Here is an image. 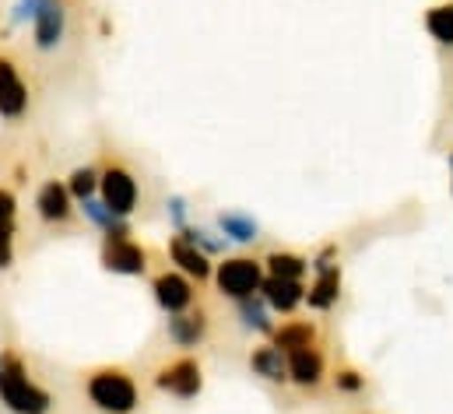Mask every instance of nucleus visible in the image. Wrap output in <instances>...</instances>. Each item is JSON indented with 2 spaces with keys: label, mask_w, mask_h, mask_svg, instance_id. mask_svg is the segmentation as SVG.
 <instances>
[{
  "label": "nucleus",
  "mask_w": 453,
  "mask_h": 414,
  "mask_svg": "<svg viewBox=\"0 0 453 414\" xmlns=\"http://www.w3.org/2000/svg\"><path fill=\"white\" fill-rule=\"evenodd\" d=\"M0 404L11 414H50L53 394L28 376L18 351H0Z\"/></svg>",
  "instance_id": "nucleus-1"
},
{
  "label": "nucleus",
  "mask_w": 453,
  "mask_h": 414,
  "mask_svg": "<svg viewBox=\"0 0 453 414\" xmlns=\"http://www.w3.org/2000/svg\"><path fill=\"white\" fill-rule=\"evenodd\" d=\"M85 397L106 414H134L141 404L137 380L119 369V365H103L85 376Z\"/></svg>",
  "instance_id": "nucleus-2"
},
{
  "label": "nucleus",
  "mask_w": 453,
  "mask_h": 414,
  "mask_svg": "<svg viewBox=\"0 0 453 414\" xmlns=\"http://www.w3.org/2000/svg\"><path fill=\"white\" fill-rule=\"evenodd\" d=\"M264 274H267L264 260H257V257H222V264H215L211 281H215L222 299L239 303V299H250L260 292Z\"/></svg>",
  "instance_id": "nucleus-3"
},
{
  "label": "nucleus",
  "mask_w": 453,
  "mask_h": 414,
  "mask_svg": "<svg viewBox=\"0 0 453 414\" xmlns=\"http://www.w3.org/2000/svg\"><path fill=\"white\" fill-rule=\"evenodd\" d=\"M155 390L176 401H197L204 390V369L194 355H180L155 369Z\"/></svg>",
  "instance_id": "nucleus-4"
},
{
  "label": "nucleus",
  "mask_w": 453,
  "mask_h": 414,
  "mask_svg": "<svg viewBox=\"0 0 453 414\" xmlns=\"http://www.w3.org/2000/svg\"><path fill=\"white\" fill-rule=\"evenodd\" d=\"M99 201L116 211L119 218H130L137 204H141V187L134 180V172L123 165V162H106L99 169Z\"/></svg>",
  "instance_id": "nucleus-5"
},
{
  "label": "nucleus",
  "mask_w": 453,
  "mask_h": 414,
  "mask_svg": "<svg viewBox=\"0 0 453 414\" xmlns=\"http://www.w3.org/2000/svg\"><path fill=\"white\" fill-rule=\"evenodd\" d=\"M151 299L165 316H176V312H187L197 306V285L187 274H180L176 267L173 271H158L151 278Z\"/></svg>",
  "instance_id": "nucleus-6"
},
{
  "label": "nucleus",
  "mask_w": 453,
  "mask_h": 414,
  "mask_svg": "<svg viewBox=\"0 0 453 414\" xmlns=\"http://www.w3.org/2000/svg\"><path fill=\"white\" fill-rule=\"evenodd\" d=\"M148 260H151L148 249L134 239H103L99 264H103V271H110L116 278H144Z\"/></svg>",
  "instance_id": "nucleus-7"
},
{
  "label": "nucleus",
  "mask_w": 453,
  "mask_h": 414,
  "mask_svg": "<svg viewBox=\"0 0 453 414\" xmlns=\"http://www.w3.org/2000/svg\"><path fill=\"white\" fill-rule=\"evenodd\" d=\"M35 214H39L42 225H53V228H64V225L74 221L78 201L71 197V190H67L64 180H46L35 190Z\"/></svg>",
  "instance_id": "nucleus-8"
},
{
  "label": "nucleus",
  "mask_w": 453,
  "mask_h": 414,
  "mask_svg": "<svg viewBox=\"0 0 453 414\" xmlns=\"http://www.w3.org/2000/svg\"><path fill=\"white\" fill-rule=\"evenodd\" d=\"M67 39V4L64 0H42L32 18V42L42 53L60 50Z\"/></svg>",
  "instance_id": "nucleus-9"
},
{
  "label": "nucleus",
  "mask_w": 453,
  "mask_h": 414,
  "mask_svg": "<svg viewBox=\"0 0 453 414\" xmlns=\"http://www.w3.org/2000/svg\"><path fill=\"white\" fill-rule=\"evenodd\" d=\"M28 112V85L11 57H0V119L14 123Z\"/></svg>",
  "instance_id": "nucleus-10"
},
{
  "label": "nucleus",
  "mask_w": 453,
  "mask_h": 414,
  "mask_svg": "<svg viewBox=\"0 0 453 414\" xmlns=\"http://www.w3.org/2000/svg\"><path fill=\"white\" fill-rule=\"evenodd\" d=\"M208 334H211V316L204 310H187L165 319V337H169V344H176V348H183V351L201 348V344L208 341Z\"/></svg>",
  "instance_id": "nucleus-11"
},
{
  "label": "nucleus",
  "mask_w": 453,
  "mask_h": 414,
  "mask_svg": "<svg viewBox=\"0 0 453 414\" xmlns=\"http://www.w3.org/2000/svg\"><path fill=\"white\" fill-rule=\"evenodd\" d=\"M169 260L176 264V271L180 274H187L194 285H204V281H211V274H215V264H211V257L208 253H201L194 242H187L183 235H169Z\"/></svg>",
  "instance_id": "nucleus-12"
},
{
  "label": "nucleus",
  "mask_w": 453,
  "mask_h": 414,
  "mask_svg": "<svg viewBox=\"0 0 453 414\" xmlns=\"http://www.w3.org/2000/svg\"><path fill=\"white\" fill-rule=\"evenodd\" d=\"M324 380H327V358L317 344L288 355V383H296L299 390H317Z\"/></svg>",
  "instance_id": "nucleus-13"
},
{
  "label": "nucleus",
  "mask_w": 453,
  "mask_h": 414,
  "mask_svg": "<svg viewBox=\"0 0 453 414\" xmlns=\"http://www.w3.org/2000/svg\"><path fill=\"white\" fill-rule=\"evenodd\" d=\"M260 299L267 303V310L274 312V316H292V312L306 303V281H285V278L264 274Z\"/></svg>",
  "instance_id": "nucleus-14"
},
{
  "label": "nucleus",
  "mask_w": 453,
  "mask_h": 414,
  "mask_svg": "<svg viewBox=\"0 0 453 414\" xmlns=\"http://www.w3.org/2000/svg\"><path fill=\"white\" fill-rule=\"evenodd\" d=\"M250 372L264 383H274V387H285L288 383V355L278 351L271 341L267 344H257L250 351Z\"/></svg>",
  "instance_id": "nucleus-15"
},
{
  "label": "nucleus",
  "mask_w": 453,
  "mask_h": 414,
  "mask_svg": "<svg viewBox=\"0 0 453 414\" xmlns=\"http://www.w3.org/2000/svg\"><path fill=\"white\" fill-rule=\"evenodd\" d=\"M341 285H344L341 264L338 267H327V271H313V281L306 288V306L313 312H331L341 299Z\"/></svg>",
  "instance_id": "nucleus-16"
},
{
  "label": "nucleus",
  "mask_w": 453,
  "mask_h": 414,
  "mask_svg": "<svg viewBox=\"0 0 453 414\" xmlns=\"http://www.w3.org/2000/svg\"><path fill=\"white\" fill-rule=\"evenodd\" d=\"M215 228L226 235L228 242H235V246H253V242L260 239V221H257L253 214L239 211V207L219 211V218H215Z\"/></svg>",
  "instance_id": "nucleus-17"
},
{
  "label": "nucleus",
  "mask_w": 453,
  "mask_h": 414,
  "mask_svg": "<svg viewBox=\"0 0 453 414\" xmlns=\"http://www.w3.org/2000/svg\"><path fill=\"white\" fill-rule=\"evenodd\" d=\"M78 211H81V214H85V218H88V221H92V225H96V228H99L106 239H130V235H134L130 221H127V218H119L116 211H110V207L103 204L99 197L81 201V204H78Z\"/></svg>",
  "instance_id": "nucleus-18"
},
{
  "label": "nucleus",
  "mask_w": 453,
  "mask_h": 414,
  "mask_svg": "<svg viewBox=\"0 0 453 414\" xmlns=\"http://www.w3.org/2000/svg\"><path fill=\"white\" fill-rule=\"evenodd\" d=\"M271 344L285 355H292L299 348H310V344H317V323L313 319H285L281 326H274Z\"/></svg>",
  "instance_id": "nucleus-19"
},
{
  "label": "nucleus",
  "mask_w": 453,
  "mask_h": 414,
  "mask_svg": "<svg viewBox=\"0 0 453 414\" xmlns=\"http://www.w3.org/2000/svg\"><path fill=\"white\" fill-rule=\"evenodd\" d=\"M235 316H239V323H242V330H250V334H260V337H271L274 334V312L267 310V303L260 299V292L257 295H250V299H239L235 303Z\"/></svg>",
  "instance_id": "nucleus-20"
},
{
  "label": "nucleus",
  "mask_w": 453,
  "mask_h": 414,
  "mask_svg": "<svg viewBox=\"0 0 453 414\" xmlns=\"http://www.w3.org/2000/svg\"><path fill=\"white\" fill-rule=\"evenodd\" d=\"M264 271L271 278H285V281H306L310 274V260L303 253H292V249H271L264 257Z\"/></svg>",
  "instance_id": "nucleus-21"
},
{
  "label": "nucleus",
  "mask_w": 453,
  "mask_h": 414,
  "mask_svg": "<svg viewBox=\"0 0 453 414\" xmlns=\"http://www.w3.org/2000/svg\"><path fill=\"white\" fill-rule=\"evenodd\" d=\"M176 235H183L187 242H194V246H197L201 253H208L211 260H215V257H228V246H232V242H228V239L222 235V232H219V228H208V225H194V221H190L183 232H176Z\"/></svg>",
  "instance_id": "nucleus-22"
},
{
  "label": "nucleus",
  "mask_w": 453,
  "mask_h": 414,
  "mask_svg": "<svg viewBox=\"0 0 453 414\" xmlns=\"http://www.w3.org/2000/svg\"><path fill=\"white\" fill-rule=\"evenodd\" d=\"M426 32L433 42L453 50V0H443V4H433L426 11Z\"/></svg>",
  "instance_id": "nucleus-23"
},
{
  "label": "nucleus",
  "mask_w": 453,
  "mask_h": 414,
  "mask_svg": "<svg viewBox=\"0 0 453 414\" xmlns=\"http://www.w3.org/2000/svg\"><path fill=\"white\" fill-rule=\"evenodd\" d=\"M67 183V190H71V197L81 204V201H88V197H99V169L96 165H78V169H71V176L64 180Z\"/></svg>",
  "instance_id": "nucleus-24"
},
{
  "label": "nucleus",
  "mask_w": 453,
  "mask_h": 414,
  "mask_svg": "<svg viewBox=\"0 0 453 414\" xmlns=\"http://www.w3.org/2000/svg\"><path fill=\"white\" fill-rule=\"evenodd\" d=\"M331 383H334L338 394H348V397H355V394L365 390V376H362L358 369H351V365H341L338 372L331 376Z\"/></svg>",
  "instance_id": "nucleus-25"
},
{
  "label": "nucleus",
  "mask_w": 453,
  "mask_h": 414,
  "mask_svg": "<svg viewBox=\"0 0 453 414\" xmlns=\"http://www.w3.org/2000/svg\"><path fill=\"white\" fill-rule=\"evenodd\" d=\"M165 218H169V225H173L176 232H183V228L190 225V201L180 197V194H173V197L165 201Z\"/></svg>",
  "instance_id": "nucleus-26"
},
{
  "label": "nucleus",
  "mask_w": 453,
  "mask_h": 414,
  "mask_svg": "<svg viewBox=\"0 0 453 414\" xmlns=\"http://www.w3.org/2000/svg\"><path fill=\"white\" fill-rule=\"evenodd\" d=\"M14 221H0V271L14 264Z\"/></svg>",
  "instance_id": "nucleus-27"
},
{
  "label": "nucleus",
  "mask_w": 453,
  "mask_h": 414,
  "mask_svg": "<svg viewBox=\"0 0 453 414\" xmlns=\"http://www.w3.org/2000/svg\"><path fill=\"white\" fill-rule=\"evenodd\" d=\"M39 4H42V0H14V4H11V25H32Z\"/></svg>",
  "instance_id": "nucleus-28"
},
{
  "label": "nucleus",
  "mask_w": 453,
  "mask_h": 414,
  "mask_svg": "<svg viewBox=\"0 0 453 414\" xmlns=\"http://www.w3.org/2000/svg\"><path fill=\"white\" fill-rule=\"evenodd\" d=\"M327 267H338V246L327 242L313 260H310V271H327Z\"/></svg>",
  "instance_id": "nucleus-29"
},
{
  "label": "nucleus",
  "mask_w": 453,
  "mask_h": 414,
  "mask_svg": "<svg viewBox=\"0 0 453 414\" xmlns=\"http://www.w3.org/2000/svg\"><path fill=\"white\" fill-rule=\"evenodd\" d=\"M18 214V197L11 187H0V221H14Z\"/></svg>",
  "instance_id": "nucleus-30"
},
{
  "label": "nucleus",
  "mask_w": 453,
  "mask_h": 414,
  "mask_svg": "<svg viewBox=\"0 0 453 414\" xmlns=\"http://www.w3.org/2000/svg\"><path fill=\"white\" fill-rule=\"evenodd\" d=\"M450 172H453V151H450Z\"/></svg>",
  "instance_id": "nucleus-31"
},
{
  "label": "nucleus",
  "mask_w": 453,
  "mask_h": 414,
  "mask_svg": "<svg viewBox=\"0 0 453 414\" xmlns=\"http://www.w3.org/2000/svg\"><path fill=\"white\" fill-rule=\"evenodd\" d=\"M450 176H453V172H450ZM450 194H453V180H450Z\"/></svg>",
  "instance_id": "nucleus-32"
}]
</instances>
